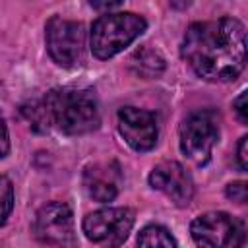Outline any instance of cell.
<instances>
[{"label": "cell", "mask_w": 248, "mask_h": 248, "mask_svg": "<svg viewBox=\"0 0 248 248\" xmlns=\"http://www.w3.org/2000/svg\"><path fill=\"white\" fill-rule=\"evenodd\" d=\"M46 48L50 58L64 68H74L83 58L85 29L83 23L54 16L46 23Z\"/></svg>", "instance_id": "obj_6"}, {"label": "cell", "mask_w": 248, "mask_h": 248, "mask_svg": "<svg viewBox=\"0 0 248 248\" xmlns=\"http://www.w3.org/2000/svg\"><path fill=\"white\" fill-rule=\"evenodd\" d=\"M246 143H248V138H246V136H242V138H240V141H238V147H236V163H238L240 170H246V169H248Z\"/></svg>", "instance_id": "obj_17"}, {"label": "cell", "mask_w": 248, "mask_h": 248, "mask_svg": "<svg viewBox=\"0 0 248 248\" xmlns=\"http://www.w3.org/2000/svg\"><path fill=\"white\" fill-rule=\"evenodd\" d=\"M151 188L163 192L174 205L184 207L192 202L194 184L186 169L176 161H163L159 163L149 174Z\"/></svg>", "instance_id": "obj_10"}, {"label": "cell", "mask_w": 248, "mask_h": 248, "mask_svg": "<svg viewBox=\"0 0 248 248\" xmlns=\"http://www.w3.org/2000/svg\"><path fill=\"white\" fill-rule=\"evenodd\" d=\"M43 103L50 124H54L62 134L81 136L97 130L101 124L99 103L91 89L56 87L45 95Z\"/></svg>", "instance_id": "obj_2"}, {"label": "cell", "mask_w": 248, "mask_h": 248, "mask_svg": "<svg viewBox=\"0 0 248 248\" xmlns=\"http://www.w3.org/2000/svg\"><path fill=\"white\" fill-rule=\"evenodd\" d=\"M132 68L136 70V74H140L143 78H155L163 72L165 60L161 58V54L157 50L141 48L132 56Z\"/></svg>", "instance_id": "obj_12"}, {"label": "cell", "mask_w": 248, "mask_h": 248, "mask_svg": "<svg viewBox=\"0 0 248 248\" xmlns=\"http://www.w3.org/2000/svg\"><path fill=\"white\" fill-rule=\"evenodd\" d=\"M147 27V21L134 12H107L91 25L89 46L99 60L112 58L134 43Z\"/></svg>", "instance_id": "obj_3"}, {"label": "cell", "mask_w": 248, "mask_h": 248, "mask_svg": "<svg viewBox=\"0 0 248 248\" xmlns=\"http://www.w3.org/2000/svg\"><path fill=\"white\" fill-rule=\"evenodd\" d=\"M14 209V184L8 176H0V227L8 221Z\"/></svg>", "instance_id": "obj_14"}, {"label": "cell", "mask_w": 248, "mask_h": 248, "mask_svg": "<svg viewBox=\"0 0 248 248\" xmlns=\"http://www.w3.org/2000/svg\"><path fill=\"white\" fill-rule=\"evenodd\" d=\"M118 130L124 141L136 151H149L157 143V118L153 112L136 107L118 110Z\"/></svg>", "instance_id": "obj_9"}, {"label": "cell", "mask_w": 248, "mask_h": 248, "mask_svg": "<svg viewBox=\"0 0 248 248\" xmlns=\"http://www.w3.org/2000/svg\"><path fill=\"white\" fill-rule=\"evenodd\" d=\"M91 6L95 8V10H108V14H110V10H118L120 8V2H112V4H97V2H91Z\"/></svg>", "instance_id": "obj_19"}, {"label": "cell", "mask_w": 248, "mask_h": 248, "mask_svg": "<svg viewBox=\"0 0 248 248\" xmlns=\"http://www.w3.org/2000/svg\"><path fill=\"white\" fill-rule=\"evenodd\" d=\"M122 174L116 163H95L83 172V186L91 200L107 203L112 202L120 190Z\"/></svg>", "instance_id": "obj_11"}, {"label": "cell", "mask_w": 248, "mask_h": 248, "mask_svg": "<svg viewBox=\"0 0 248 248\" xmlns=\"http://www.w3.org/2000/svg\"><path fill=\"white\" fill-rule=\"evenodd\" d=\"M35 236L48 246H72L74 244V215L62 202H50L43 205L33 225Z\"/></svg>", "instance_id": "obj_8"}, {"label": "cell", "mask_w": 248, "mask_h": 248, "mask_svg": "<svg viewBox=\"0 0 248 248\" xmlns=\"http://www.w3.org/2000/svg\"><path fill=\"white\" fill-rule=\"evenodd\" d=\"M10 151V136H8V126H6V120L0 112V159H4Z\"/></svg>", "instance_id": "obj_16"}, {"label": "cell", "mask_w": 248, "mask_h": 248, "mask_svg": "<svg viewBox=\"0 0 248 248\" xmlns=\"http://www.w3.org/2000/svg\"><path fill=\"white\" fill-rule=\"evenodd\" d=\"M246 194H248V190H246V184L244 182H232V184L227 186V196L231 200L238 202V203L246 202Z\"/></svg>", "instance_id": "obj_15"}, {"label": "cell", "mask_w": 248, "mask_h": 248, "mask_svg": "<svg viewBox=\"0 0 248 248\" xmlns=\"http://www.w3.org/2000/svg\"><path fill=\"white\" fill-rule=\"evenodd\" d=\"M232 105H234V110H236L238 120H240L242 124H246V122H248V114H246V91H242V93L236 97V101H234Z\"/></svg>", "instance_id": "obj_18"}, {"label": "cell", "mask_w": 248, "mask_h": 248, "mask_svg": "<svg viewBox=\"0 0 248 248\" xmlns=\"http://www.w3.org/2000/svg\"><path fill=\"white\" fill-rule=\"evenodd\" d=\"M138 248H176V242L165 227L147 225L138 234Z\"/></svg>", "instance_id": "obj_13"}, {"label": "cell", "mask_w": 248, "mask_h": 248, "mask_svg": "<svg viewBox=\"0 0 248 248\" xmlns=\"http://www.w3.org/2000/svg\"><path fill=\"white\" fill-rule=\"evenodd\" d=\"M134 227V211L128 207H103L89 213L83 223V234L105 248H118Z\"/></svg>", "instance_id": "obj_7"}, {"label": "cell", "mask_w": 248, "mask_h": 248, "mask_svg": "<svg viewBox=\"0 0 248 248\" xmlns=\"http://www.w3.org/2000/svg\"><path fill=\"white\" fill-rule=\"evenodd\" d=\"M190 234L198 248H242L246 229L242 219L225 211H209L196 217Z\"/></svg>", "instance_id": "obj_4"}, {"label": "cell", "mask_w": 248, "mask_h": 248, "mask_svg": "<svg viewBox=\"0 0 248 248\" xmlns=\"http://www.w3.org/2000/svg\"><path fill=\"white\" fill-rule=\"evenodd\" d=\"M182 58L207 81H232L246 64V29L234 17L192 23L182 41Z\"/></svg>", "instance_id": "obj_1"}, {"label": "cell", "mask_w": 248, "mask_h": 248, "mask_svg": "<svg viewBox=\"0 0 248 248\" xmlns=\"http://www.w3.org/2000/svg\"><path fill=\"white\" fill-rule=\"evenodd\" d=\"M219 140V116L215 110H196L180 124V151L194 163L205 165Z\"/></svg>", "instance_id": "obj_5"}]
</instances>
